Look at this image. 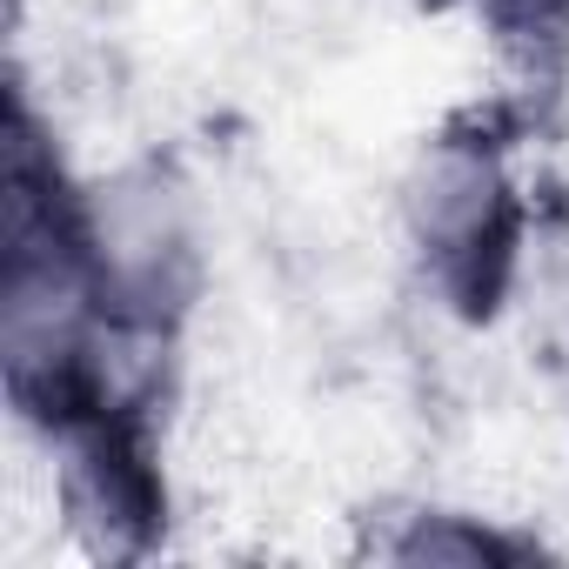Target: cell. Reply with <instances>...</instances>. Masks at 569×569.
<instances>
[{"label": "cell", "instance_id": "cell-1", "mask_svg": "<svg viewBox=\"0 0 569 569\" xmlns=\"http://www.w3.org/2000/svg\"><path fill=\"white\" fill-rule=\"evenodd\" d=\"M68 228L108 316L161 349L201 296V221L188 188L168 168L134 161L81 181L68 194Z\"/></svg>", "mask_w": 569, "mask_h": 569}, {"label": "cell", "instance_id": "cell-2", "mask_svg": "<svg viewBox=\"0 0 569 569\" xmlns=\"http://www.w3.org/2000/svg\"><path fill=\"white\" fill-rule=\"evenodd\" d=\"M402 234L456 302L502 296L522 254V201L502 148L482 134L429 141L402 174Z\"/></svg>", "mask_w": 569, "mask_h": 569}]
</instances>
